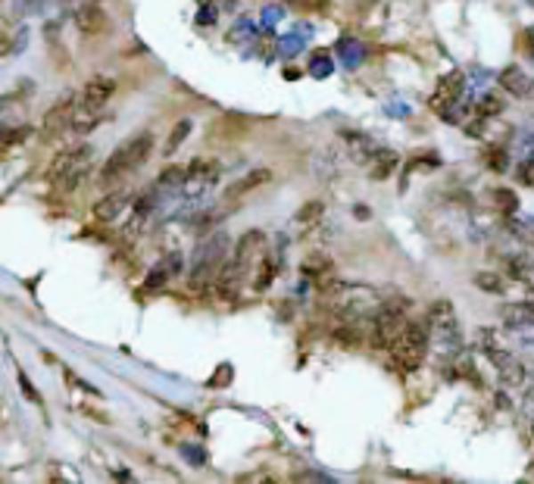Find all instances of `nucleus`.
<instances>
[{
	"mask_svg": "<svg viewBox=\"0 0 534 484\" xmlns=\"http://www.w3.org/2000/svg\"><path fill=\"white\" fill-rule=\"evenodd\" d=\"M503 109V101L497 94H484L481 101L475 103V116L478 119H488V116H497Z\"/></svg>",
	"mask_w": 534,
	"mask_h": 484,
	"instance_id": "a878e982",
	"label": "nucleus"
},
{
	"mask_svg": "<svg viewBox=\"0 0 534 484\" xmlns=\"http://www.w3.org/2000/svg\"><path fill=\"white\" fill-rule=\"evenodd\" d=\"M509 225H513L515 235L525 238L528 244H534V219H513Z\"/></svg>",
	"mask_w": 534,
	"mask_h": 484,
	"instance_id": "c85d7f7f",
	"label": "nucleus"
},
{
	"mask_svg": "<svg viewBox=\"0 0 534 484\" xmlns=\"http://www.w3.org/2000/svg\"><path fill=\"white\" fill-rule=\"evenodd\" d=\"M519 44H522V51L528 53V57L534 60V28H525L522 32V38H519Z\"/></svg>",
	"mask_w": 534,
	"mask_h": 484,
	"instance_id": "473e14b6",
	"label": "nucleus"
},
{
	"mask_svg": "<svg viewBox=\"0 0 534 484\" xmlns=\"http://www.w3.org/2000/svg\"><path fill=\"white\" fill-rule=\"evenodd\" d=\"M28 138V125H0V150H13Z\"/></svg>",
	"mask_w": 534,
	"mask_h": 484,
	"instance_id": "5701e85b",
	"label": "nucleus"
},
{
	"mask_svg": "<svg viewBox=\"0 0 534 484\" xmlns=\"http://www.w3.org/2000/svg\"><path fill=\"white\" fill-rule=\"evenodd\" d=\"M116 94V78L109 76H94L88 85L82 88V103L88 109H101L103 103L109 101V97Z\"/></svg>",
	"mask_w": 534,
	"mask_h": 484,
	"instance_id": "ddd939ff",
	"label": "nucleus"
},
{
	"mask_svg": "<svg viewBox=\"0 0 534 484\" xmlns=\"http://www.w3.org/2000/svg\"><path fill=\"white\" fill-rule=\"evenodd\" d=\"M20 384H22V391H28V394H32V400H35V403H41V394L32 388V382H28L26 375H20Z\"/></svg>",
	"mask_w": 534,
	"mask_h": 484,
	"instance_id": "72a5a7b5",
	"label": "nucleus"
},
{
	"mask_svg": "<svg viewBox=\"0 0 534 484\" xmlns=\"http://www.w3.org/2000/svg\"><path fill=\"white\" fill-rule=\"evenodd\" d=\"M263 247H266V235L256 229L247 231V235H241V241L235 244V250H231V262L241 269H250V262L263 256Z\"/></svg>",
	"mask_w": 534,
	"mask_h": 484,
	"instance_id": "f8f14e48",
	"label": "nucleus"
},
{
	"mask_svg": "<svg viewBox=\"0 0 534 484\" xmlns=\"http://www.w3.org/2000/svg\"><path fill=\"white\" fill-rule=\"evenodd\" d=\"M72 20H76L78 32H85V35H97L107 28V13L101 10V4H82V7H76Z\"/></svg>",
	"mask_w": 534,
	"mask_h": 484,
	"instance_id": "2eb2a0df",
	"label": "nucleus"
},
{
	"mask_svg": "<svg viewBox=\"0 0 534 484\" xmlns=\"http://www.w3.org/2000/svg\"><path fill=\"white\" fill-rule=\"evenodd\" d=\"M91 166H94V147L78 144V147H69V150H60L57 157H53V163L47 166V179L63 188V191H72V188H78L88 179Z\"/></svg>",
	"mask_w": 534,
	"mask_h": 484,
	"instance_id": "423d86ee",
	"label": "nucleus"
},
{
	"mask_svg": "<svg viewBox=\"0 0 534 484\" xmlns=\"http://www.w3.org/2000/svg\"><path fill=\"white\" fill-rule=\"evenodd\" d=\"M191 128H194V122H191V119H182V122H178L175 132H172V134H169V141H166V150H163L166 157H172V153H175L178 147L185 144V138H188V134H191Z\"/></svg>",
	"mask_w": 534,
	"mask_h": 484,
	"instance_id": "b1692460",
	"label": "nucleus"
},
{
	"mask_svg": "<svg viewBox=\"0 0 534 484\" xmlns=\"http://www.w3.org/2000/svg\"><path fill=\"white\" fill-rule=\"evenodd\" d=\"M500 85L506 94L519 97V101H525V97L534 94V78L528 76L522 66H506V69L500 72Z\"/></svg>",
	"mask_w": 534,
	"mask_h": 484,
	"instance_id": "4468645a",
	"label": "nucleus"
},
{
	"mask_svg": "<svg viewBox=\"0 0 534 484\" xmlns=\"http://www.w3.org/2000/svg\"><path fill=\"white\" fill-rule=\"evenodd\" d=\"M4 53H13V44H10V41H0V57H4Z\"/></svg>",
	"mask_w": 534,
	"mask_h": 484,
	"instance_id": "f704fd0d",
	"label": "nucleus"
},
{
	"mask_svg": "<svg viewBox=\"0 0 534 484\" xmlns=\"http://www.w3.org/2000/svg\"><path fill=\"white\" fill-rule=\"evenodd\" d=\"M488 357L494 359V366L500 369V375H503V382H506V384H522V382H525V369H522L519 359H513L509 353L497 351V347H488Z\"/></svg>",
	"mask_w": 534,
	"mask_h": 484,
	"instance_id": "a211bd4d",
	"label": "nucleus"
},
{
	"mask_svg": "<svg viewBox=\"0 0 534 484\" xmlns=\"http://www.w3.org/2000/svg\"><path fill=\"white\" fill-rule=\"evenodd\" d=\"M397 163H400V157H397L394 150H388V147H378L376 157H372L369 163H366V166H369V175H372V179L382 182V179H388V175L394 173Z\"/></svg>",
	"mask_w": 534,
	"mask_h": 484,
	"instance_id": "aec40b11",
	"label": "nucleus"
},
{
	"mask_svg": "<svg viewBox=\"0 0 534 484\" xmlns=\"http://www.w3.org/2000/svg\"><path fill=\"white\" fill-rule=\"evenodd\" d=\"M325 306L335 312V319L341 322H360L369 326V319L376 316V310L382 306V294L369 285H347V281H331L325 287Z\"/></svg>",
	"mask_w": 534,
	"mask_h": 484,
	"instance_id": "f257e3e1",
	"label": "nucleus"
},
{
	"mask_svg": "<svg viewBox=\"0 0 534 484\" xmlns=\"http://www.w3.org/2000/svg\"><path fill=\"white\" fill-rule=\"evenodd\" d=\"M182 266H185V256L178 254V250H169V254H166L163 260L147 272L144 287L147 291H157V287H163L166 281H172L175 275H182Z\"/></svg>",
	"mask_w": 534,
	"mask_h": 484,
	"instance_id": "9b49d317",
	"label": "nucleus"
},
{
	"mask_svg": "<svg viewBox=\"0 0 534 484\" xmlns=\"http://www.w3.org/2000/svg\"><path fill=\"white\" fill-rule=\"evenodd\" d=\"M409 310H413V300L409 297H384L382 300L376 316L369 319V344L376 347V351H388V344L409 322Z\"/></svg>",
	"mask_w": 534,
	"mask_h": 484,
	"instance_id": "39448f33",
	"label": "nucleus"
},
{
	"mask_svg": "<svg viewBox=\"0 0 534 484\" xmlns=\"http://www.w3.org/2000/svg\"><path fill=\"white\" fill-rule=\"evenodd\" d=\"M229 250H231V241L225 231H213V235H206L204 241L198 244V250H194V262H191V272H188V278H191L194 287H210L213 278L219 275V269L229 262Z\"/></svg>",
	"mask_w": 534,
	"mask_h": 484,
	"instance_id": "20e7f679",
	"label": "nucleus"
},
{
	"mask_svg": "<svg viewBox=\"0 0 534 484\" xmlns=\"http://www.w3.org/2000/svg\"><path fill=\"white\" fill-rule=\"evenodd\" d=\"M428 351H432V338H428V326L419 319H409L407 326L400 328L394 341L388 344V366L400 375L416 372L425 363Z\"/></svg>",
	"mask_w": 534,
	"mask_h": 484,
	"instance_id": "f03ea898",
	"label": "nucleus"
},
{
	"mask_svg": "<svg viewBox=\"0 0 534 484\" xmlns=\"http://www.w3.org/2000/svg\"><path fill=\"white\" fill-rule=\"evenodd\" d=\"M519 182L528 188H534V159H525V163H519Z\"/></svg>",
	"mask_w": 534,
	"mask_h": 484,
	"instance_id": "2f4dec72",
	"label": "nucleus"
},
{
	"mask_svg": "<svg viewBox=\"0 0 534 484\" xmlns=\"http://www.w3.org/2000/svg\"><path fill=\"white\" fill-rule=\"evenodd\" d=\"M475 285H478V287H484V291H494V294H500V291H503V281L497 278L494 272H481V275H475Z\"/></svg>",
	"mask_w": 534,
	"mask_h": 484,
	"instance_id": "c756f323",
	"label": "nucleus"
},
{
	"mask_svg": "<svg viewBox=\"0 0 534 484\" xmlns=\"http://www.w3.org/2000/svg\"><path fill=\"white\" fill-rule=\"evenodd\" d=\"M82 91L78 94H66L63 101L57 103V107L47 109L44 122H41V132L44 134H60V132H69L72 119H76V113L82 109Z\"/></svg>",
	"mask_w": 534,
	"mask_h": 484,
	"instance_id": "6e6552de",
	"label": "nucleus"
},
{
	"mask_svg": "<svg viewBox=\"0 0 534 484\" xmlns=\"http://www.w3.org/2000/svg\"><path fill=\"white\" fill-rule=\"evenodd\" d=\"M303 275L310 281H316L319 287H328L331 281H335V266H331V260L328 256H322V254H316V256H310V260L303 262Z\"/></svg>",
	"mask_w": 534,
	"mask_h": 484,
	"instance_id": "6ab92c4d",
	"label": "nucleus"
},
{
	"mask_svg": "<svg viewBox=\"0 0 534 484\" xmlns=\"http://www.w3.org/2000/svg\"><path fill=\"white\" fill-rule=\"evenodd\" d=\"M484 163H488L490 169H503L506 166V153H503L500 147H488V150H484Z\"/></svg>",
	"mask_w": 534,
	"mask_h": 484,
	"instance_id": "7c9ffc66",
	"label": "nucleus"
},
{
	"mask_svg": "<svg viewBox=\"0 0 534 484\" xmlns=\"http://www.w3.org/2000/svg\"><path fill=\"white\" fill-rule=\"evenodd\" d=\"M132 206H134V194L122 188V191L107 194L101 204H94V219L101 225H113V222H119V219L125 216Z\"/></svg>",
	"mask_w": 534,
	"mask_h": 484,
	"instance_id": "9d476101",
	"label": "nucleus"
},
{
	"mask_svg": "<svg viewBox=\"0 0 534 484\" xmlns=\"http://www.w3.org/2000/svg\"><path fill=\"white\" fill-rule=\"evenodd\" d=\"M272 278H275V260H263L260 262V269H256V281H254V287L256 291H266L269 285H272Z\"/></svg>",
	"mask_w": 534,
	"mask_h": 484,
	"instance_id": "bb28decb",
	"label": "nucleus"
},
{
	"mask_svg": "<svg viewBox=\"0 0 534 484\" xmlns=\"http://www.w3.org/2000/svg\"><path fill=\"white\" fill-rule=\"evenodd\" d=\"M463 88H465L463 72H447V76L438 82V88H434V94H432V109H438L441 116H450V107H453V103H459Z\"/></svg>",
	"mask_w": 534,
	"mask_h": 484,
	"instance_id": "1a4fd4ad",
	"label": "nucleus"
},
{
	"mask_svg": "<svg viewBox=\"0 0 534 484\" xmlns=\"http://www.w3.org/2000/svg\"><path fill=\"white\" fill-rule=\"evenodd\" d=\"M503 322L509 328H528L534 326V303L531 300H522V303H513L503 310Z\"/></svg>",
	"mask_w": 534,
	"mask_h": 484,
	"instance_id": "412c9836",
	"label": "nucleus"
},
{
	"mask_svg": "<svg viewBox=\"0 0 534 484\" xmlns=\"http://www.w3.org/2000/svg\"><path fill=\"white\" fill-rule=\"evenodd\" d=\"M222 219V210H204L194 216V225L191 229L198 231V235H210L213 229H216V222Z\"/></svg>",
	"mask_w": 534,
	"mask_h": 484,
	"instance_id": "393cba45",
	"label": "nucleus"
},
{
	"mask_svg": "<svg viewBox=\"0 0 534 484\" xmlns=\"http://www.w3.org/2000/svg\"><path fill=\"white\" fill-rule=\"evenodd\" d=\"M269 179H272V173H269V169H254V173H247V175H241L238 182H231V185L225 188L222 200H225V204H231V200H241L244 194L256 191V188L266 185Z\"/></svg>",
	"mask_w": 534,
	"mask_h": 484,
	"instance_id": "dca6fc26",
	"label": "nucleus"
},
{
	"mask_svg": "<svg viewBox=\"0 0 534 484\" xmlns=\"http://www.w3.org/2000/svg\"><path fill=\"white\" fill-rule=\"evenodd\" d=\"M322 216H325V204H322V200H310V204H303L297 210V216H294V225H297L300 231H310V229H316V225L322 222Z\"/></svg>",
	"mask_w": 534,
	"mask_h": 484,
	"instance_id": "4be33fe9",
	"label": "nucleus"
},
{
	"mask_svg": "<svg viewBox=\"0 0 534 484\" xmlns=\"http://www.w3.org/2000/svg\"><path fill=\"white\" fill-rule=\"evenodd\" d=\"M150 150H153V134L150 132L132 134V138L122 141V144L109 153V159L101 169V182L103 185H109V182H119V179H125V175L138 173L147 159H150Z\"/></svg>",
	"mask_w": 534,
	"mask_h": 484,
	"instance_id": "7ed1b4c3",
	"label": "nucleus"
},
{
	"mask_svg": "<svg viewBox=\"0 0 534 484\" xmlns=\"http://www.w3.org/2000/svg\"><path fill=\"white\" fill-rule=\"evenodd\" d=\"M341 141L347 144V153L356 159V163H369L378 150L376 141H372L369 134H360V132H341Z\"/></svg>",
	"mask_w": 534,
	"mask_h": 484,
	"instance_id": "f3484780",
	"label": "nucleus"
},
{
	"mask_svg": "<svg viewBox=\"0 0 534 484\" xmlns=\"http://www.w3.org/2000/svg\"><path fill=\"white\" fill-rule=\"evenodd\" d=\"M494 200H497V210L506 213V216H509V213H515V206H519V204H515V194H513V191H506V188H500V191H494Z\"/></svg>",
	"mask_w": 534,
	"mask_h": 484,
	"instance_id": "cd10ccee",
	"label": "nucleus"
},
{
	"mask_svg": "<svg viewBox=\"0 0 534 484\" xmlns=\"http://www.w3.org/2000/svg\"><path fill=\"white\" fill-rule=\"evenodd\" d=\"M428 338H434L438 351L444 353H459L463 351V332H459V319L450 300H438L428 312Z\"/></svg>",
	"mask_w": 534,
	"mask_h": 484,
	"instance_id": "0eeeda50",
	"label": "nucleus"
}]
</instances>
